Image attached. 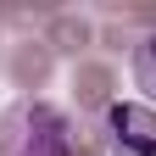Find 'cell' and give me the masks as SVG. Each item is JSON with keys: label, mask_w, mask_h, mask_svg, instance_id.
Returning <instances> with one entry per match:
<instances>
[{"label": "cell", "mask_w": 156, "mask_h": 156, "mask_svg": "<svg viewBox=\"0 0 156 156\" xmlns=\"http://www.w3.org/2000/svg\"><path fill=\"white\" fill-rule=\"evenodd\" d=\"M106 145L117 156H156V106L112 101L106 106Z\"/></svg>", "instance_id": "6da1fadb"}, {"label": "cell", "mask_w": 156, "mask_h": 156, "mask_svg": "<svg viewBox=\"0 0 156 156\" xmlns=\"http://www.w3.org/2000/svg\"><path fill=\"white\" fill-rule=\"evenodd\" d=\"M11 156H73V128L56 106H28L23 112V134H17V151Z\"/></svg>", "instance_id": "7a4b0ae2"}, {"label": "cell", "mask_w": 156, "mask_h": 156, "mask_svg": "<svg viewBox=\"0 0 156 156\" xmlns=\"http://www.w3.org/2000/svg\"><path fill=\"white\" fill-rule=\"evenodd\" d=\"M134 89L145 95V106H156V34L134 45Z\"/></svg>", "instance_id": "3957f363"}]
</instances>
